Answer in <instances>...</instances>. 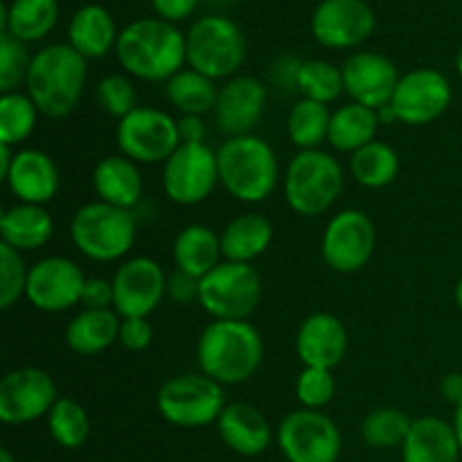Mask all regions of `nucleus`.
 <instances>
[{
	"instance_id": "6ab92c4d",
	"label": "nucleus",
	"mask_w": 462,
	"mask_h": 462,
	"mask_svg": "<svg viewBox=\"0 0 462 462\" xmlns=\"http://www.w3.org/2000/svg\"><path fill=\"white\" fill-rule=\"evenodd\" d=\"M343 84L352 102L379 111L388 106L402 75L395 63L373 50H361L343 61Z\"/></svg>"
},
{
	"instance_id": "603ef678",
	"label": "nucleus",
	"mask_w": 462,
	"mask_h": 462,
	"mask_svg": "<svg viewBox=\"0 0 462 462\" xmlns=\"http://www.w3.org/2000/svg\"><path fill=\"white\" fill-rule=\"evenodd\" d=\"M14 147H9V144H0V179H5L9 171V167H12V161H14Z\"/></svg>"
},
{
	"instance_id": "2eb2a0df",
	"label": "nucleus",
	"mask_w": 462,
	"mask_h": 462,
	"mask_svg": "<svg viewBox=\"0 0 462 462\" xmlns=\"http://www.w3.org/2000/svg\"><path fill=\"white\" fill-rule=\"evenodd\" d=\"M86 275L77 262L50 255L30 266L25 300L45 314H61L81 302Z\"/></svg>"
},
{
	"instance_id": "20e7f679",
	"label": "nucleus",
	"mask_w": 462,
	"mask_h": 462,
	"mask_svg": "<svg viewBox=\"0 0 462 462\" xmlns=\"http://www.w3.org/2000/svg\"><path fill=\"white\" fill-rule=\"evenodd\" d=\"M219 185L242 203H262L280 183V162L273 147L260 135L228 138L217 149Z\"/></svg>"
},
{
	"instance_id": "f257e3e1",
	"label": "nucleus",
	"mask_w": 462,
	"mask_h": 462,
	"mask_svg": "<svg viewBox=\"0 0 462 462\" xmlns=\"http://www.w3.org/2000/svg\"><path fill=\"white\" fill-rule=\"evenodd\" d=\"M116 57L126 75L144 81H170L188 63L185 34L162 18H138L117 36Z\"/></svg>"
},
{
	"instance_id": "8fccbe9b",
	"label": "nucleus",
	"mask_w": 462,
	"mask_h": 462,
	"mask_svg": "<svg viewBox=\"0 0 462 462\" xmlns=\"http://www.w3.org/2000/svg\"><path fill=\"white\" fill-rule=\"evenodd\" d=\"M180 143L201 144L206 143V122L201 116H180L179 117Z\"/></svg>"
},
{
	"instance_id": "c03bdc74",
	"label": "nucleus",
	"mask_w": 462,
	"mask_h": 462,
	"mask_svg": "<svg viewBox=\"0 0 462 462\" xmlns=\"http://www.w3.org/2000/svg\"><path fill=\"white\" fill-rule=\"evenodd\" d=\"M153 328L149 319H122L120 323V343L129 352H143L152 346Z\"/></svg>"
},
{
	"instance_id": "bb28decb",
	"label": "nucleus",
	"mask_w": 462,
	"mask_h": 462,
	"mask_svg": "<svg viewBox=\"0 0 462 462\" xmlns=\"http://www.w3.org/2000/svg\"><path fill=\"white\" fill-rule=\"evenodd\" d=\"M52 235L54 221L43 206L16 203L0 215V244L18 253L43 248Z\"/></svg>"
},
{
	"instance_id": "7c9ffc66",
	"label": "nucleus",
	"mask_w": 462,
	"mask_h": 462,
	"mask_svg": "<svg viewBox=\"0 0 462 462\" xmlns=\"http://www.w3.org/2000/svg\"><path fill=\"white\" fill-rule=\"evenodd\" d=\"M120 323L116 310H81L68 323L66 346L77 355H102L120 338Z\"/></svg>"
},
{
	"instance_id": "13d9d810",
	"label": "nucleus",
	"mask_w": 462,
	"mask_h": 462,
	"mask_svg": "<svg viewBox=\"0 0 462 462\" xmlns=\"http://www.w3.org/2000/svg\"><path fill=\"white\" fill-rule=\"evenodd\" d=\"M0 462H16L14 456L9 454V449H0Z\"/></svg>"
},
{
	"instance_id": "dca6fc26",
	"label": "nucleus",
	"mask_w": 462,
	"mask_h": 462,
	"mask_svg": "<svg viewBox=\"0 0 462 462\" xmlns=\"http://www.w3.org/2000/svg\"><path fill=\"white\" fill-rule=\"evenodd\" d=\"M113 310L120 319H149L167 296V275L152 257H131L113 275Z\"/></svg>"
},
{
	"instance_id": "37998d69",
	"label": "nucleus",
	"mask_w": 462,
	"mask_h": 462,
	"mask_svg": "<svg viewBox=\"0 0 462 462\" xmlns=\"http://www.w3.org/2000/svg\"><path fill=\"white\" fill-rule=\"evenodd\" d=\"M337 395V379L332 370L302 368L296 379V400L302 409L323 411Z\"/></svg>"
},
{
	"instance_id": "ea45409f",
	"label": "nucleus",
	"mask_w": 462,
	"mask_h": 462,
	"mask_svg": "<svg viewBox=\"0 0 462 462\" xmlns=\"http://www.w3.org/2000/svg\"><path fill=\"white\" fill-rule=\"evenodd\" d=\"M32 57L27 52V43L14 39L7 32H0V90L16 93L18 86L25 84L30 72Z\"/></svg>"
},
{
	"instance_id": "f03ea898",
	"label": "nucleus",
	"mask_w": 462,
	"mask_h": 462,
	"mask_svg": "<svg viewBox=\"0 0 462 462\" xmlns=\"http://www.w3.org/2000/svg\"><path fill=\"white\" fill-rule=\"evenodd\" d=\"M264 359V341L248 320H212L197 343V364L221 386L248 382Z\"/></svg>"
},
{
	"instance_id": "4d7b16f0",
	"label": "nucleus",
	"mask_w": 462,
	"mask_h": 462,
	"mask_svg": "<svg viewBox=\"0 0 462 462\" xmlns=\"http://www.w3.org/2000/svg\"><path fill=\"white\" fill-rule=\"evenodd\" d=\"M456 70H458V75L462 77V45L458 48V52H456Z\"/></svg>"
},
{
	"instance_id": "4c0bfd02",
	"label": "nucleus",
	"mask_w": 462,
	"mask_h": 462,
	"mask_svg": "<svg viewBox=\"0 0 462 462\" xmlns=\"http://www.w3.org/2000/svg\"><path fill=\"white\" fill-rule=\"evenodd\" d=\"M50 436L63 449H79L90 438L88 411L72 397H59L48 413Z\"/></svg>"
},
{
	"instance_id": "09e8293b",
	"label": "nucleus",
	"mask_w": 462,
	"mask_h": 462,
	"mask_svg": "<svg viewBox=\"0 0 462 462\" xmlns=\"http://www.w3.org/2000/svg\"><path fill=\"white\" fill-rule=\"evenodd\" d=\"M302 61L296 57H280L275 59L273 68H271V79L280 88H293L298 90V72H300Z\"/></svg>"
},
{
	"instance_id": "5fc2aeb1",
	"label": "nucleus",
	"mask_w": 462,
	"mask_h": 462,
	"mask_svg": "<svg viewBox=\"0 0 462 462\" xmlns=\"http://www.w3.org/2000/svg\"><path fill=\"white\" fill-rule=\"evenodd\" d=\"M454 300H456V305H458V310H460V314H462V278L458 280V282H456Z\"/></svg>"
},
{
	"instance_id": "e433bc0d",
	"label": "nucleus",
	"mask_w": 462,
	"mask_h": 462,
	"mask_svg": "<svg viewBox=\"0 0 462 462\" xmlns=\"http://www.w3.org/2000/svg\"><path fill=\"white\" fill-rule=\"evenodd\" d=\"M39 108L27 93H3L0 97V144L18 147L36 129Z\"/></svg>"
},
{
	"instance_id": "de8ad7c7",
	"label": "nucleus",
	"mask_w": 462,
	"mask_h": 462,
	"mask_svg": "<svg viewBox=\"0 0 462 462\" xmlns=\"http://www.w3.org/2000/svg\"><path fill=\"white\" fill-rule=\"evenodd\" d=\"M201 0H152V7L158 18L167 23H180L197 12Z\"/></svg>"
},
{
	"instance_id": "4be33fe9",
	"label": "nucleus",
	"mask_w": 462,
	"mask_h": 462,
	"mask_svg": "<svg viewBox=\"0 0 462 462\" xmlns=\"http://www.w3.org/2000/svg\"><path fill=\"white\" fill-rule=\"evenodd\" d=\"M3 180L18 203H32V206H45L52 201L61 185L54 158L32 147L16 149L12 167Z\"/></svg>"
},
{
	"instance_id": "58836bf2",
	"label": "nucleus",
	"mask_w": 462,
	"mask_h": 462,
	"mask_svg": "<svg viewBox=\"0 0 462 462\" xmlns=\"http://www.w3.org/2000/svg\"><path fill=\"white\" fill-rule=\"evenodd\" d=\"M298 93L305 99H314L320 104H332L346 93L343 84V70L332 61L323 59H310L302 61L298 72Z\"/></svg>"
},
{
	"instance_id": "a211bd4d",
	"label": "nucleus",
	"mask_w": 462,
	"mask_h": 462,
	"mask_svg": "<svg viewBox=\"0 0 462 462\" xmlns=\"http://www.w3.org/2000/svg\"><path fill=\"white\" fill-rule=\"evenodd\" d=\"M377 27L374 9L365 0H320L311 14V34L323 48L352 50Z\"/></svg>"
},
{
	"instance_id": "1a4fd4ad",
	"label": "nucleus",
	"mask_w": 462,
	"mask_h": 462,
	"mask_svg": "<svg viewBox=\"0 0 462 462\" xmlns=\"http://www.w3.org/2000/svg\"><path fill=\"white\" fill-rule=\"evenodd\" d=\"M116 143L122 156L138 165H165L180 147L179 120L156 106H138L116 126Z\"/></svg>"
},
{
	"instance_id": "864d4df0",
	"label": "nucleus",
	"mask_w": 462,
	"mask_h": 462,
	"mask_svg": "<svg viewBox=\"0 0 462 462\" xmlns=\"http://www.w3.org/2000/svg\"><path fill=\"white\" fill-rule=\"evenodd\" d=\"M454 431H456V438H458V445H460V451H462V404L456 406V413H454Z\"/></svg>"
},
{
	"instance_id": "4468645a",
	"label": "nucleus",
	"mask_w": 462,
	"mask_h": 462,
	"mask_svg": "<svg viewBox=\"0 0 462 462\" xmlns=\"http://www.w3.org/2000/svg\"><path fill=\"white\" fill-rule=\"evenodd\" d=\"M454 99L451 81L433 68H415L402 75L388 106L397 122L409 126H424L445 116Z\"/></svg>"
},
{
	"instance_id": "3c124183",
	"label": "nucleus",
	"mask_w": 462,
	"mask_h": 462,
	"mask_svg": "<svg viewBox=\"0 0 462 462\" xmlns=\"http://www.w3.org/2000/svg\"><path fill=\"white\" fill-rule=\"evenodd\" d=\"M440 393L449 404H462V373H449L440 383Z\"/></svg>"
},
{
	"instance_id": "473e14b6",
	"label": "nucleus",
	"mask_w": 462,
	"mask_h": 462,
	"mask_svg": "<svg viewBox=\"0 0 462 462\" xmlns=\"http://www.w3.org/2000/svg\"><path fill=\"white\" fill-rule=\"evenodd\" d=\"M167 102L180 113V116H206L212 113L217 106V97H219V88L215 86V79L201 75V72L192 70V68H183L176 72L170 81L165 84Z\"/></svg>"
},
{
	"instance_id": "f8f14e48",
	"label": "nucleus",
	"mask_w": 462,
	"mask_h": 462,
	"mask_svg": "<svg viewBox=\"0 0 462 462\" xmlns=\"http://www.w3.org/2000/svg\"><path fill=\"white\" fill-rule=\"evenodd\" d=\"M377 248V228L364 210L347 208L328 221L320 242L325 264L343 275L365 269Z\"/></svg>"
},
{
	"instance_id": "423d86ee",
	"label": "nucleus",
	"mask_w": 462,
	"mask_h": 462,
	"mask_svg": "<svg viewBox=\"0 0 462 462\" xmlns=\"http://www.w3.org/2000/svg\"><path fill=\"white\" fill-rule=\"evenodd\" d=\"M138 219L134 210L90 201L72 215L70 239L93 262H117L134 248Z\"/></svg>"
},
{
	"instance_id": "9d476101",
	"label": "nucleus",
	"mask_w": 462,
	"mask_h": 462,
	"mask_svg": "<svg viewBox=\"0 0 462 462\" xmlns=\"http://www.w3.org/2000/svg\"><path fill=\"white\" fill-rule=\"evenodd\" d=\"M262 298V280L251 264L224 260L201 280L199 305L215 320H248Z\"/></svg>"
},
{
	"instance_id": "39448f33",
	"label": "nucleus",
	"mask_w": 462,
	"mask_h": 462,
	"mask_svg": "<svg viewBox=\"0 0 462 462\" xmlns=\"http://www.w3.org/2000/svg\"><path fill=\"white\" fill-rule=\"evenodd\" d=\"M343 185L341 162L323 149L298 152L284 171V199L302 217L325 215L338 201Z\"/></svg>"
},
{
	"instance_id": "a18cd8bd",
	"label": "nucleus",
	"mask_w": 462,
	"mask_h": 462,
	"mask_svg": "<svg viewBox=\"0 0 462 462\" xmlns=\"http://www.w3.org/2000/svg\"><path fill=\"white\" fill-rule=\"evenodd\" d=\"M199 291H201V280L194 275L183 273L176 269L174 273L167 278V296L179 305H192L199 302Z\"/></svg>"
},
{
	"instance_id": "6e6d98bb",
	"label": "nucleus",
	"mask_w": 462,
	"mask_h": 462,
	"mask_svg": "<svg viewBox=\"0 0 462 462\" xmlns=\"http://www.w3.org/2000/svg\"><path fill=\"white\" fill-rule=\"evenodd\" d=\"M201 3L210 5V7H228V5L237 3V0H201Z\"/></svg>"
},
{
	"instance_id": "cd10ccee",
	"label": "nucleus",
	"mask_w": 462,
	"mask_h": 462,
	"mask_svg": "<svg viewBox=\"0 0 462 462\" xmlns=\"http://www.w3.org/2000/svg\"><path fill=\"white\" fill-rule=\"evenodd\" d=\"M224 260L251 264L253 260L264 255L273 242V224L264 215L244 212L230 219L219 233Z\"/></svg>"
},
{
	"instance_id": "f704fd0d",
	"label": "nucleus",
	"mask_w": 462,
	"mask_h": 462,
	"mask_svg": "<svg viewBox=\"0 0 462 462\" xmlns=\"http://www.w3.org/2000/svg\"><path fill=\"white\" fill-rule=\"evenodd\" d=\"M329 122H332V111L328 104L300 97L293 104L287 117L289 140L300 152L320 149V144L329 138Z\"/></svg>"
},
{
	"instance_id": "a878e982",
	"label": "nucleus",
	"mask_w": 462,
	"mask_h": 462,
	"mask_svg": "<svg viewBox=\"0 0 462 462\" xmlns=\"http://www.w3.org/2000/svg\"><path fill=\"white\" fill-rule=\"evenodd\" d=\"M116 21L102 5H84L77 9L68 25V43L84 59H102L117 45Z\"/></svg>"
},
{
	"instance_id": "c9c22d12",
	"label": "nucleus",
	"mask_w": 462,
	"mask_h": 462,
	"mask_svg": "<svg viewBox=\"0 0 462 462\" xmlns=\"http://www.w3.org/2000/svg\"><path fill=\"white\" fill-rule=\"evenodd\" d=\"M411 427H413V420L404 411L395 406H382L365 415L361 424V436L365 445L374 449H395V447H404Z\"/></svg>"
},
{
	"instance_id": "72a5a7b5",
	"label": "nucleus",
	"mask_w": 462,
	"mask_h": 462,
	"mask_svg": "<svg viewBox=\"0 0 462 462\" xmlns=\"http://www.w3.org/2000/svg\"><path fill=\"white\" fill-rule=\"evenodd\" d=\"M350 174L368 189L388 188L400 176V153L382 140H373L350 156Z\"/></svg>"
},
{
	"instance_id": "49530a36",
	"label": "nucleus",
	"mask_w": 462,
	"mask_h": 462,
	"mask_svg": "<svg viewBox=\"0 0 462 462\" xmlns=\"http://www.w3.org/2000/svg\"><path fill=\"white\" fill-rule=\"evenodd\" d=\"M81 310H111L113 307V282L104 278H86L81 291Z\"/></svg>"
},
{
	"instance_id": "c85d7f7f",
	"label": "nucleus",
	"mask_w": 462,
	"mask_h": 462,
	"mask_svg": "<svg viewBox=\"0 0 462 462\" xmlns=\"http://www.w3.org/2000/svg\"><path fill=\"white\" fill-rule=\"evenodd\" d=\"M171 257H174L176 269L203 280L212 269L221 264V257H224L221 237L210 226L189 224L176 235Z\"/></svg>"
},
{
	"instance_id": "6e6552de",
	"label": "nucleus",
	"mask_w": 462,
	"mask_h": 462,
	"mask_svg": "<svg viewBox=\"0 0 462 462\" xmlns=\"http://www.w3.org/2000/svg\"><path fill=\"white\" fill-rule=\"evenodd\" d=\"M156 409L165 422L180 429L217 424L226 409L224 386L203 373L176 374L158 391Z\"/></svg>"
},
{
	"instance_id": "5701e85b",
	"label": "nucleus",
	"mask_w": 462,
	"mask_h": 462,
	"mask_svg": "<svg viewBox=\"0 0 462 462\" xmlns=\"http://www.w3.org/2000/svg\"><path fill=\"white\" fill-rule=\"evenodd\" d=\"M217 431L224 445L239 456L264 454L273 440L269 420L260 409L246 402L226 404L224 413L217 420Z\"/></svg>"
},
{
	"instance_id": "f3484780",
	"label": "nucleus",
	"mask_w": 462,
	"mask_h": 462,
	"mask_svg": "<svg viewBox=\"0 0 462 462\" xmlns=\"http://www.w3.org/2000/svg\"><path fill=\"white\" fill-rule=\"evenodd\" d=\"M57 400L52 374L41 368H16L0 379V420L12 427L48 418Z\"/></svg>"
},
{
	"instance_id": "b1692460",
	"label": "nucleus",
	"mask_w": 462,
	"mask_h": 462,
	"mask_svg": "<svg viewBox=\"0 0 462 462\" xmlns=\"http://www.w3.org/2000/svg\"><path fill=\"white\" fill-rule=\"evenodd\" d=\"M93 189L97 194V201L134 210L144 194L143 171H140L138 162L129 161L122 153L106 156L95 165Z\"/></svg>"
},
{
	"instance_id": "0eeeda50",
	"label": "nucleus",
	"mask_w": 462,
	"mask_h": 462,
	"mask_svg": "<svg viewBox=\"0 0 462 462\" xmlns=\"http://www.w3.org/2000/svg\"><path fill=\"white\" fill-rule=\"evenodd\" d=\"M188 66L210 79H226L237 75L246 59V39L233 18L221 14H208L185 34Z\"/></svg>"
},
{
	"instance_id": "ddd939ff",
	"label": "nucleus",
	"mask_w": 462,
	"mask_h": 462,
	"mask_svg": "<svg viewBox=\"0 0 462 462\" xmlns=\"http://www.w3.org/2000/svg\"><path fill=\"white\" fill-rule=\"evenodd\" d=\"M278 445L289 462H337L343 440L323 411L298 409L280 422Z\"/></svg>"
},
{
	"instance_id": "393cba45",
	"label": "nucleus",
	"mask_w": 462,
	"mask_h": 462,
	"mask_svg": "<svg viewBox=\"0 0 462 462\" xmlns=\"http://www.w3.org/2000/svg\"><path fill=\"white\" fill-rule=\"evenodd\" d=\"M462 456L454 424L433 415L413 420L402 447V462H458Z\"/></svg>"
},
{
	"instance_id": "a19ab883",
	"label": "nucleus",
	"mask_w": 462,
	"mask_h": 462,
	"mask_svg": "<svg viewBox=\"0 0 462 462\" xmlns=\"http://www.w3.org/2000/svg\"><path fill=\"white\" fill-rule=\"evenodd\" d=\"M95 97H97L99 108L106 116L116 117L117 122L129 116L134 108H138V95H135L134 84H131L129 75H122V72L102 77L95 88Z\"/></svg>"
},
{
	"instance_id": "c756f323",
	"label": "nucleus",
	"mask_w": 462,
	"mask_h": 462,
	"mask_svg": "<svg viewBox=\"0 0 462 462\" xmlns=\"http://www.w3.org/2000/svg\"><path fill=\"white\" fill-rule=\"evenodd\" d=\"M59 0H12L0 5V27L23 43H36L54 30Z\"/></svg>"
},
{
	"instance_id": "2f4dec72",
	"label": "nucleus",
	"mask_w": 462,
	"mask_h": 462,
	"mask_svg": "<svg viewBox=\"0 0 462 462\" xmlns=\"http://www.w3.org/2000/svg\"><path fill=\"white\" fill-rule=\"evenodd\" d=\"M379 126H382V122H379L377 111L364 106V104L347 102L338 106L337 111H332L328 143L337 152L350 153L352 156L361 147L377 140Z\"/></svg>"
},
{
	"instance_id": "79ce46f5",
	"label": "nucleus",
	"mask_w": 462,
	"mask_h": 462,
	"mask_svg": "<svg viewBox=\"0 0 462 462\" xmlns=\"http://www.w3.org/2000/svg\"><path fill=\"white\" fill-rule=\"evenodd\" d=\"M27 275L30 269L21 253L7 244H0V310H9L25 298Z\"/></svg>"
},
{
	"instance_id": "412c9836",
	"label": "nucleus",
	"mask_w": 462,
	"mask_h": 462,
	"mask_svg": "<svg viewBox=\"0 0 462 462\" xmlns=\"http://www.w3.org/2000/svg\"><path fill=\"white\" fill-rule=\"evenodd\" d=\"M296 355L302 368H337L347 355V329L343 320L328 311L307 316L296 332Z\"/></svg>"
},
{
	"instance_id": "7ed1b4c3",
	"label": "nucleus",
	"mask_w": 462,
	"mask_h": 462,
	"mask_svg": "<svg viewBox=\"0 0 462 462\" xmlns=\"http://www.w3.org/2000/svg\"><path fill=\"white\" fill-rule=\"evenodd\" d=\"M88 79V59L81 57L70 43H52L32 57L25 79V93L36 104L41 116H70L84 95Z\"/></svg>"
},
{
	"instance_id": "9b49d317",
	"label": "nucleus",
	"mask_w": 462,
	"mask_h": 462,
	"mask_svg": "<svg viewBox=\"0 0 462 462\" xmlns=\"http://www.w3.org/2000/svg\"><path fill=\"white\" fill-rule=\"evenodd\" d=\"M219 185L217 152L201 144H185L167 158L162 165V189L176 206H199Z\"/></svg>"
},
{
	"instance_id": "aec40b11",
	"label": "nucleus",
	"mask_w": 462,
	"mask_h": 462,
	"mask_svg": "<svg viewBox=\"0 0 462 462\" xmlns=\"http://www.w3.org/2000/svg\"><path fill=\"white\" fill-rule=\"evenodd\" d=\"M269 90L257 77L235 75L219 88L217 106L212 111L217 126L228 138L251 135L264 116Z\"/></svg>"
}]
</instances>
